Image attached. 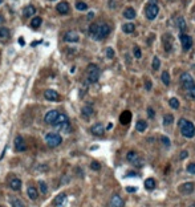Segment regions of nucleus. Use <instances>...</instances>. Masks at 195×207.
<instances>
[{
  "mask_svg": "<svg viewBox=\"0 0 195 207\" xmlns=\"http://www.w3.org/2000/svg\"><path fill=\"white\" fill-rule=\"evenodd\" d=\"M180 127V133H182L183 137L186 138H193L195 135V126L193 122H190V121L185 120V118H180L179 122H178Z\"/></svg>",
  "mask_w": 195,
  "mask_h": 207,
  "instance_id": "1",
  "label": "nucleus"
},
{
  "mask_svg": "<svg viewBox=\"0 0 195 207\" xmlns=\"http://www.w3.org/2000/svg\"><path fill=\"white\" fill-rule=\"evenodd\" d=\"M70 124H69V118L65 114H58L56 121L53 122V127L56 130H60V132H69L70 130Z\"/></svg>",
  "mask_w": 195,
  "mask_h": 207,
  "instance_id": "2",
  "label": "nucleus"
},
{
  "mask_svg": "<svg viewBox=\"0 0 195 207\" xmlns=\"http://www.w3.org/2000/svg\"><path fill=\"white\" fill-rule=\"evenodd\" d=\"M100 68L97 67V65L94 64H90L89 67H88V70H86V77H88V83L90 84H94L98 81V78H100Z\"/></svg>",
  "mask_w": 195,
  "mask_h": 207,
  "instance_id": "3",
  "label": "nucleus"
},
{
  "mask_svg": "<svg viewBox=\"0 0 195 207\" xmlns=\"http://www.w3.org/2000/svg\"><path fill=\"white\" fill-rule=\"evenodd\" d=\"M45 142H47V145L50 146V147H57L58 145H61L63 138H61V135L57 134V133H48V134L45 135Z\"/></svg>",
  "mask_w": 195,
  "mask_h": 207,
  "instance_id": "4",
  "label": "nucleus"
},
{
  "mask_svg": "<svg viewBox=\"0 0 195 207\" xmlns=\"http://www.w3.org/2000/svg\"><path fill=\"white\" fill-rule=\"evenodd\" d=\"M109 33H110V25L105 24V23L98 24V31L94 39L96 40H104V39H106L109 36Z\"/></svg>",
  "mask_w": 195,
  "mask_h": 207,
  "instance_id": "5",
  "label": "nucleus"
},
{
  "mask_svg": "<svg viewBox=\"0 0 195 207\" xmlns=\"http://www.w3.org/2000/svg\"><path fill=\"white\" fill-rule=\"evenodd\" d=\"M158 13H159V8H158L157 4H150V3H149V4L146 5L145 16L149 19V20H154V19L158 16Z\"/></svg>",
  "mask_w": 195,
  "mask_h": 207,
  "instance_id": "6",
  "label": "nucleus"
},
{
  "mask_svg": "<svg viewBox=\"0 0 195 207\" xmlns=\"http://www.w3.org/2000/svg\"><path fill=\"white\" fill-rule=\"evenodd\" d=\"M126 158H128V161L131 163V165H134V166H137V167H141V166L143 165L142 158L138 157V154L135 151H129L128 155H126Z\"/></svg>",
  "mask_w": 195,
  "mask_h": 207,
  "instance_id": "7",
  "label": "nucleus"
},
{
  "mask_svg": "<svg viewBox=\"0 0 195 207\" xmlns=\"http://www.w3.org/2000/svg\"><path fill=\"white\" fill-rule=\"evenodd\" d=\"M180 84H182V86L185 88L186 90L188 89V88H191L194 84V78L191 77L190 73H182L180 75Z\"/></svg>",
  "mask_w": 195,
  "mask_h": 207,
  "instance_id": "8",
  "label": "nucleus"
},
{
  "mask_svg": "<svg viewBox=\"0 0 195 207\" xmlns=\"http://www.w3.org/2000/svg\"><path fill=\"white\" fill-rule=\"evenodd\" d=\"M180 42H182L183 50H190L193 47V37L183 33V35H180Z\"/></svg>",
  "mask_w": 195,
  "mask_h": 207,
  "instance_id": "9",
  "label": "nucleus"
},
{
  "mask_svg": "<svg viewBox=\"0 0 195 207\" xmlns=\"http://www.w3.org/2000/svg\"><path fill=\"white\" fill-rule=\"evenodd\" d=\"M60 114V113L57 112V110H49V112L47 113V114L44 116V121L45 124H49V125H53V122L56 121V118H57V116Z\"/></svg>",
  "mask_w": 195,
  "mask_h": 207,
  "instance_id": "10",
  "label": "nucleus"
},
{
  "mask_svg": "<svg viewBox=\"0 0 195 207\" xmlns=\"http://www.w3.org/2000/svg\"><path fill=\"white\" fill-rule=\"evenodd\" d=\"M179 190H180V192H182V194L190 195V194H193V192H194L195 186H194L193 182H186V183H183V185L179 186Z\"/></svg>",
  "mask_w": 195,
  "mask_h": 207,
  "instance_id": "11",
  "label": "nucleus"
},
{
  "mask_svg": "<svg viewBox=\"0 0 195 207\" xmlns=\"http://www.w3.org/2000/svg\"><path fill=\"white\" fill-rule=\"evenodd\" d=\"M44 97L47 98L48 101H58L60 100V96L56 90H52V89H47L44 92Z\"/></svg>",
  "mask_w": 195,
  "mask_h": 207,
  "instance_id": "12",
  "label": "nucleus"
},
{
  "mask_svg": "<svg viewBox=\"0 0 195 207\" xmlns=\"http://www.w3.org/2000/svg\"><path fill=\"white\" fill-rule=\"evenodd\" d=\"M78 39H80V36H78L77 32H73V31H69V32L65 33L64 36V40L66 42H77Z\"/></svg>",
  "mask_w": 195,
  "mask_h": 207,
  "instance_id": "13",
  "label": "nucleus"
},
{
  "mask_svg": "<svg viewBox=\"0 0 195 207\" xmlns=\"http://www.w3.org/2000/svg\"><path fill=\"white\" fill-rule=\"evenodd\" d=\"M110 207H123V200L118 194H114L110 198Z\"/></svg>",
  "mask_w": 195,
  "mask_h": 207,
  "instance_id": "14",
  "label": "nucleus"
},
{
  "mask_svg": "<svg viewBox=\"0 0 195 207\" xmlns=\"http://www.w3.org/2000/svg\"><path fill=\"white\" fill-rule=\"evenodd\" d=\"M13 145H15V149L18 150V151H24V150L27 149V147H25V142H24V140H23L21 135H18V137L15 138Z\"/></svg>",
  "mask_w": 195,
  "mask_h": 207,
  "instance_id": "15",
  "label": "nucleus"
},
{
  "mask_svg": "<svg viewBox=\"0 0 195 207\" xmlns=\"http://www.w3.org/2000/svg\"><path fill=\"white\" fill-rule=\"evenodd\" d=\"M130 120H131V113L129 112V110H125V112L121 113L120 116V122L122 125H128L130 122Z\"/></svg>",
  "mask_w": 195,
  "mask_h": 207,
  "instance_id": "16",
  "label": "nucleus"
},
{
  "mask_svg": "<svg viewBox=\"0 0 195 207\" xmlns=\"http://www.w3.org/2000/svg\"><path fill=\"white\" fill-rule=\"evenodd\" d=\"M90 132H92V134H94V135H102L104 133H105V129H104V126L101 124H96V125L92 126Z\"/></svg>",
  "mask_w": 195,
  "mask_h": 207,
  "instance_id": "17",
  "label": "nucleus"
},
{
  "mask_svg": "<svg viewBox=\"0 0 195 207\" xmlns=\"http://www.w3.org/2000/svg\"><path fill=\"white\" fill-rule=\"evenodd\" d=\"M9 187L12 190H15V191H19L20 187H21V181L19 179V178H16V177L11 178L9 179Z\"/></svg>",
  "mask_w": 195,
  "mask_h": 207,
  "instance_id": "18",
  "label": "nucleus"
},
{
  "mask_svg": "<svg viewBox=\"0 0 195 207\" xmlns=\"http://www.w3.org/2000/svg\"><path fill=\"white\" fill-rule=\"evenodd\" d=\"M56 10H57V12H58V13H61V15H65V13L69 12V4H68L66 1L58 3L57 7H56Z\"/></svg>",
  "mask_w": 195,
  "mask_h": 207,
  "instance_id": "19",
  "label": "nucleus"
},
{
  "mask_svg": "<svg viewBox=\"0 0 195 207\" xmlns=\"http://www.w3.org/2000/svg\"><path fill=\"white\" fill-rule=\"evenodd\" d=\"M175 25H177V28L180 31V32H185L186 29H187V24H186L185 19L183 18H177L175 19Z\"/></svg>",
  "mask_w": 195,
  "mask_h": 207,
  "instance_id": "20",
  "label": "nucleus"
},
{
  "mask_svg": "<svg viewBox=\"0 0 195 207\" xmlns=\"http://www.w3.org/2000/svg\"><path fill=\"white\" fill-rule=\"evenodd\" d=\"M163 45H165V49L167 50V52H170L171 45H173V39H171V36L169 35V33H166V35L163 36Z\"/></svg>",
  "mask_w": 195,
  "mask_h": 207,
  "instance_id": "21",
  "label": "nucleus"
},
{
  "mask_svg": "<svg viewBox=\"0 0 195 207\" xmlns=\"http://www.w3.org/2000/svg\"><path fill=\"white\" fill-rule=\"evenodd\" d=\"M27 192H28V197H29L32 200L37 199V197H39V192H37V190H36V187H35V186H32V185H31V186H28Z\"/></svg>",
  "mask_w": 195,
  "mask_h": 207,
  "instance_id": "22",
  "label": "nucleus"
},
{
  "mask_svg": "<svg viewBox=\"0 0 195 207\" xmlns=\"http://www.w3.org/2000/svg\"><path fill=\"white\" fill-rule=\"evenodd\" d=\"M35 12H36V8L33 7V5H27V7L23 10V16H24V18H31V16H33Z\"/></svg>",
  "mask_w": 195,
  "mask_h": 207,
  "instance_id": "23",
  "label": "nucleus"
},
{
  "mask_svg": "<svg viewBox=\"0 0 195 207\" xmlns=\"http://www.w3.org/2000/svg\"><path fill=\"white\" fill-rule=\"evenodd\" d=\"M135 10L134 8H131V7H129V8H126L125 11H123V16H125L126 19H129V20H131V19H134L135 18Z\"/></svg>",
  "mask_w": 195,
  "mask_h": 207,
  "instance_id": "24",
  "label": "nucleus"
},
{
  "mask_svg": "<svg viewBox=\"0 0 195 207\" xmlns=\"http://www.w3.org/2000/svg\"><path fill=\"white\" fill-rule=\"evenodd\" d=\"M81 113H83L84 117H90V116L94 113V110H93L92 105H86V106H84L83 109H81Z\"/></svg>",
  "mask_w": 195,
  "mask_h": 207,
  "instance_id": "25",
  "label": "nucleus"
},
{
  "mask_svg": "<svg viewBox=\"0 0 195 207\" xmlns=\"http://www.w3.org/2000/svg\"><path fill=\"white\" fill-rule=\"evenodd\" d=\"M135 29V25L133 24V23H125V24L122 25V31L125 33H133Z\"/></svg>",
  "mask_w": 195,
  "mask_h": 207,
  "instance_id": "26",
  "label": "nucleus"
},
{
  "mask_svg": "<svg viewBox=\"0 0 195 207\" xmlns=\"http://www.w3.org/2000/svg\"><path fill=\"white\" fill-rule=\"evenodd\" d=\"M65 199H66V195H65L64 192H60V194L55 198V206H61L65 202Z\"/></svg>",
  "mask_w": 195,
  "mask_h": 207,
  "instance_id": "27",
  "label": "nucleus"
},
{
  "mask_svg": "<svg viewBox=\"0 0 195 207\" xmlns=\"http://www.w3.org/2000/svg\"><path fill=\"white\" fill-rule=\"evenodd\" d=\"M9 37V29L5 27H0V40H7Z\"/></svg>",
  "mask_w": 195,
  "mask_h": 207,
  "instance_id": "28",
  "label": "nucleus"
},
{
  "mask_svg": "<svg viewBox=\"0 0 195 207\" xmlns=\"http://www.w3.org/2000/svg\"><path fill=\"white\" fill-rule=\"evenodd\" d=\"M146 127H148V124H146V121H143V120H139L137 124H135V129L138 130V132H145L146 130Z\"/></svg>",
  "mask_w": 195,
  "mask_h": 207,
  "instance_id": "29",
  "label": "nucleus"
},
{
  "mask_svg": "<svg viewBox=\"0 0 195 207\" xmlns=\"http://www.w3.org/2000/svg\"><path fill=\"white\" fill-rule=\"evenodd\" d=\"M9 202L12 207H25V205L21 202L19 198H9Z\"/></svg>",
  "mask_w": 195,
  "mask_h": 207,
  "instance_id": "30",
  "label": "nucleus"
},
{
  "mask_svg": "<svg viewBox=\"0 0 195 207\" xmlns=\"http://www.w3.org/2000/svg\"><path fill=\"white\" fill-rule=\"evenodd\" d=\"M41 23H43V19L41 18H33L32 21H31V27L36 29V28H39L41 25Z\"/></svg>",
  "mask_w": 195,
  "mask_h": 207,
  "instance_id": "31",
  "label": "nucleus"
},
{
  "mask_svg": "<svg viewBox=\"0 0 195 207\" xmlns=\"http://www.w3.org/2000/svg\"><path fill=\"white\" fill-rule=\"evenodd\" d=\"M145 187L148 190H153L155 187V181L153 179V178H148V179H145Z\"/></svg>",
  "mask_w": 195,
  "mask_h": 207,
  "instance_id": "32",
  "label": "nucleus"
},
{
  "mask_svg": "<svg viewBox=\"0 0 195 207\" xmlns=\"http://www.w3.org/2000/svg\"><path fill=\"white\" fill-rule=\"evenodd\" d=\"M97 31H98V24H92L89 27V35L94 39L96 35H97Z\"/></svg>",
  "mask_w": 195,
  "mask_h": 207,
  "instance_id": "33",
  "label": "nucleus"
},
{
  "mask_svg": "<svg viewBox=\"0 0 195 207\" xmlns=\"http://www.w3.org/2000/svg\"><path fill=\"white\" fill-rule=\"evenodd\" d=\"M174 122V117L171 114H166L165 117H163V125L165 126H169V125H171Z\"/></svg>",
  "mask_w": 195,
  "mask_h": 207,
  "instance_id": "34",
  "label": "nucleus"
},
{
  "mask_svg": "<svg viewBox=\"0 0 195 207\" xmlns=\"http://www.w3.org/2000/svg\"><path fill=\"white\" fill-rule=\"evenodd\" d=\"M161 78H162V83L165 85H170V75H169V72H163L162 76H161Z\"/></svg>",
  "mask_w": 195,
  "mask_h": 207,
  "instance_id": "35",
  "label": "nucleus"
},
{
  "mask_svg": "<svg viewBox=\"0 0 195 207\" xmlns=\"http://www.w3.org/2000/svg\"><path fill=\"white\" fill-rule=\"evenodd\" d=\"M169 105H170L173 109H178V108H179V101H178L175 97H173V98L169 100Z\"/></svg>",
  "mask_w": 195,
  "mask_h": 207,
  "instance_id": "36",
  "label": "nucleus"
},
{
  "mask_svg": "<svg viewBox=\"0 0 195 207\" xmlns=\"http://www.w3.org/2000/svg\"><path fill=\"white\" fill-rule=\"evenodd\" d=\"M76 8H77L78 11H86L88 5H86V3H84V1H76Z\"/></svg>",
  "mask_w": 195,
  "mask_h": 207,
  "instance_id": "37",
  "label": "nucleus"
},
{
  "mask_svg": "<svg viewBox=\"0 0 195 207\" xmlns=\"http://www.w3.org/2000/svg\"><path fill=\"white\" fill-rule=\"evenodd\" d=\"M159 67H161L159 59H158L157 56H154V59H153V69H154V70H158V69H159Z\"/></svg>",
  "mask_w": 195,
  "mask_h": 207,
  "instance_id": "38",
  "label": "nucleus"
},
{
  "mask_svg": "<svg viewBox=\"0 0 195 207\" xmlns=\"http://www.w3.org/2000/svg\"><path fill=\"white\" fill-rule=\"evenodd\" d=\"M39 187H40L41 194H47V191H48V186H47V183H45L44 181H40V182H39Z\"/></svg>",
  "mask_w": 195,
  "mask_h": 207,
  "instance_id": "39",
  "label": "nucleus"
},
{
  "mask_svg": "<svg viewBox=\"0 0 195 207\" xmlns=\"http://www.w3.org/2000/svg\"><path fill=\"white\" fill-rule=\"evenodd\" d=\"M133 53H134V57H135V59H141V57H142V53H141L139 47H134V49H133Z\"/></svg>",
  "mask_w": 195,
  "mask_h": 207,
  "instance_id": "40",
  "label": "nucleus"
},
{
  "mask_svg": "<svg viewBox=\"0 0 195 207\" xmlns=\"http://www.w3.org/2000/svg\"><path fill=\"white\" fill-rule=\"evenodd\" d=\"M161 141H162V143H163V145H165L166 147H170L171 142H170V140H169V137H166V135H162V137H161Z\"/></svg>",
  "mask_w": 195,
  "mask_h": 207,
  "instance_id": "41",
  "label": "nucleus"
},
{
  "mask_svg": "<svg viewBox=\"0 0 195 207\" xmlns=\"http://www.w3.org/2000/svg\"><path fill=\"white\" fill-rule=\"evenodd\" d=\"M186 169H187V171L190 173V174H194L195 175V163H188Z\"/></svg>",
  "mask_w": 195,
  "mask_h": 207,
  "instance_id": "42",
  "label": "nucleus"
},
{
  "mask_svg": "<svg viewBox=\"0 0 195 207\" xmlns=\"http://www.w3.org/2000/svg\"><path fill=\"white\" fill-rule=\"evenodd\" d=\"M187 94L190 96L191 98H195V85H193L191 88H188V89H187Z\"/></svg>",
  "mask_w": 195,
  "mask_h": 207,
  "instance_id": "43",
  "label": "nucleus"
},
{
  "mask_svg": "<svg viewBox=\"0 0 195 207\" xmlns=\"http://www.w3.org/2000/svg\"><path fill=\"white\" fill-rule=\"evenodd\" d=\"M90 167H92L93 170H94V171H98V170L101 169V165L98 162H96V161H93L92 163H90Z\"/></svg>",
  "mask_w": 195,
  "mask_h": 207,
  "instance_id": "44",
  "label": "nucleus"
},
{
  "mask_svg": "<svg viewBox=\"0 0 195 207\" xmlns=\"http://www.w3.org/2000/svg\"><path fill=\"white\" fill-rule=\"evenodd\" d=\"M106 56H108V59L114 57V50H113V48H108V49H106Z\"/></svg>",
  "mask_w": 195,
  "mask_h": 207,
  "instance_id": "45",
  "label": "nucleus"
},
{
  "mask_svg": "<svg viewBox=\"0 0 195 207\" xmlns=\"http://www.w3.org/2000/svg\"><path fill=\"white\" fill-rule=\"evenodd\" d=\"M126 191H128V192H135V191H137V187L128 186V187H126Z\"/></svg>",
  "mask_w": 195,
  "mask_h": 207,
  "instance_id": "46",
  "label": "nucleus"
},
{
  "mask_svg": "<svg viewBox=\"0 0 195 207\" xmlns=\"http://www.w3.org/2000/svg\"><path fill=\"white\" fill-rule=\"evenodd\" d=\"M148 114H149V117H150V118H153L155 116V113H154V110H153L151 108H149V109H148Z\"/></svg>",
  "mask_w": 195,
  "mask_h": 207,
  "instance_id": "47",
  "label": "nucleus"
},
{
  "mask_svg": "<svg viewBox=\"0 0 195 207\" xmlns=\"http://www.w3.org/2000/svg\"><path fill=\"white\" fill-rule=\"evenodd\" d=\"M187 155H188V153L186 151V150H185V151H182V153H180V159H185V158H187Z\"/></svg>",
  "mask_w": 195,
  "mask_h": 207,
  "instance_id": "48",
  "label": "nucleus"
},
{
  "mask_svg": "<svg viewBox=\"0 0 195 207\" xmlns=\"http://www.w3.org/2000/svg\"><path fill=\"white\" fill-rule=\"evenodd\" d=\"M145 88H146V90H150L151 89V81H146V84H145Z\"/></svg>",
  "mask_w": 195,
  "mask_h": 207,
  "instance_id": "49",
  "label": "nucleus"
},
{
  "mask_svg": "<svg viewBox=\"0 0 195 207\" xmlns=\"http://www.w3.org/2000/svg\"><path fill=\"white\" fill-rule=\"evenodd\" d=\"M93 16H94V12H89V15H88V19H93Z\"/></svg>",
  "mask_w": 195,
  "mask_h": 207,
  "instance_id": "50",
  "label": "nucleus"
},
{
  "mask_svg": "<svg viewBox=\"0 0 195 207\" xmlns=\"http://www.w3.org/2000/svg\"><path fill=\"white\" fill-rule=\"evenodd\" d=\"M3 23H4V16L0 13V24H3Z\"/></svg>",
  "mask_w": 195,
  "mask_h": 207,
  "instance_id": "51",
  "label": "nucleus"
},
{
  "mask_svg": "<svg viewBox=\"0 0 195 207\" xmlns=\"http://www.w3.org/2000/svg\"><path fill=\"white\" fill-rule=\"evenodd\" d=\"M19 42H20L21 45H24V39H23V37H20V39H19Z\"/></svg>",
  "mask_w": 195,
  "mask_h": 207,
  "instance_id": "52",
  "label": "nucleus"
},
{
  "mask_svg": "<svg viewBox=\"0 0 195 207\" xmlns=\"http://www.w3.org/2000/svg\"><path fill=\"white\" fill-rule=\"evenodd\" d=\"M112 127H113V124H109V125H108V129L110 130V129H112Z\"/></svg>",
  "mask_w": 195,
  "mask_h": 207,
  "instance_id": "53",
  "label": "nucleus"
},
{
  "mask_svg": "<svg viewBox=\"0 0 195 207\" xmlns=\"http://www.w3.org/2000/svg\"><path fill=\"white\" fill-rule=\"evenodd\" d=\"M1 3H3V0H0V4H1Z\"/></svg>",
  "mask_w": 195,
  "mask_h": 207,
  "instance_id": "54",
  "label": "nucleus"
},
{
  "mask_svg": "<svg viewBox=\"0 0 195 207\" xmlns=\"http://www.w3.org/2000/svg\"><path fill=\"white\" fill-rule=\"evenodd\" d=\"M0 207H4V206H0Z\"/></svg>",
  "mask_w": 195,
  "mask_h": 207,
  "instance_id": "55",
  "label": "nucleus"
}]
</instances>
